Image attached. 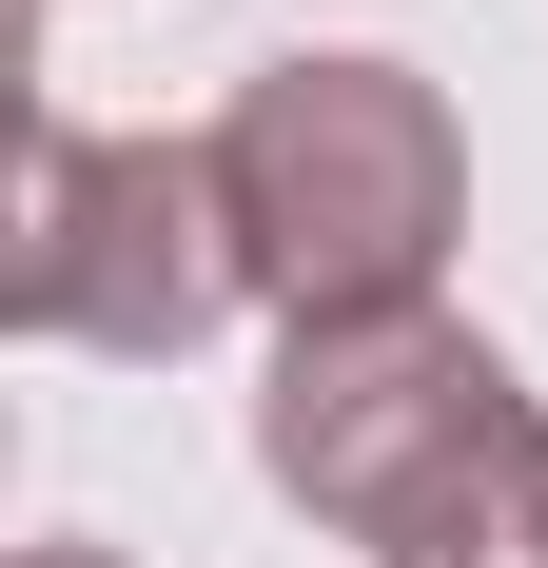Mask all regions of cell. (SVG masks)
Returning <instances> with one entry per match:
<instances>
[{
	"instance_id": "6da1fadb",
	"label": "cell",
	"mask_w": 548,
	"mask_h": 568,
	"mask_svg": "<svg viewBox=\"0 0 548 568\" xmlns=\"http://www.w3.org/2000/svg\"><path fill=\"white\" fill-rule=\"evenodd\" d=\"M255 470L373 568H548V393L470 314H333L274 334Z\"/></svg>"
},
{
	"instance_id": "7a4b0ae2",
	"label": "cell",
	"mask_w": 548,
	"mask_h": 568,
	"mask_svg": "<svg viewBox=\"0 0 548 568\" xmlns=\"http://www.w3.org/2000/svg\"><path fill=\"white\" fill-rule=\"evenodd\" d=\"M216 216L235 275L274 294V334H333V314H432L450 235H470V138L412 59L294 40L216 99Z\"/></svg>"
},
{
	"instance_id": "3957f363",
	"label": "cell",
	"mask_w": 548,
	"mask_h": 568,
	"mask_svg": "<svg viewBox=\"0 0 548 568\" xmlns=\"http://www.w3.org/2000/svg\"><path fill=\"white\" fill-rule=\"evenodd\" d=\"M235 294H255V275H235V216H216V138L40 118V158H20V255H0V314H20L40 353L176 373Z\"/></svg>"
},
{
	"instance_id": "277c9868",
	"label": "cell",
	"mask_w": 548,
	"mask_h": 568,
	"mask_svg": "<svg viewBox=\"0 0 548 568\" xmlns=\"http://www.w3.org/2000/svg\"><path fill=\"white\" fill-rule=\"evenodd\" d=\"M20 568H138V549H99V529H40V549H20Z\"/></svg>"
}]
</instances>
